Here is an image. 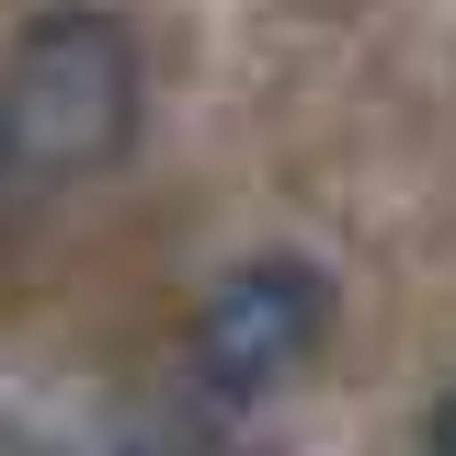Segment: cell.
Wrapping results in <instances>:
<instances>
[{"label": "cell", "instance_id": "2", "mask_svg": "<svg viewBox=\"0 0 456 456\" xmlns=\"http://www.w3.org/2000/svg\"><path fill=\"white\" fill-rule=\"evenodd\" d=\"M331 263H308V251H251V263H228L206 285V308H194V331H183V365H194V388L217 399V411H251V399L297 388L308 365H320V342H331Z\"/></svg>", "mask_w": 456, "mask_h": 456}, {"label": "cell", "instance_id": "1", "mask_svg": "<svg viewBox=\"0 0 456 456\" xmlns=\"http://www.w3.org/2000/svg\"><path fill=\"white\" fill-rule=\"evenodd\" d=\"M149 126V69H137V35L92 12V0H57L35 12L12 57H0V149L12 171H46V183H80V171H114Z\"/></svg>", "mask_w": 456, "mask_h": 456}, {"label": "cell", "instance_id": "4", "mask_svg": "<svg viewBox=\"0 0 456 456\" xmlns=\"http://www.w3.org/2000/svg\"><path fill=\"white\" fill-rule=\"evenodd\" d=\"M0 171H12V149H0Z\"/></svg>", "mask_w": 456, "mask_h": 456}, {"label": "cell", "instance_id": "3", "mask_svg": "<svg viewBox=\"0 0 456 456\" xmlns=\"http://www.w3.org/2000/svg\"><path fill=\"white\" fill-rule=\"evenodd\" d=\"M422 445H434V456H456V388L434 399V411H422Z\"/></svg>", "mask_w": 456, "mask_h": 456}]
</instances>
